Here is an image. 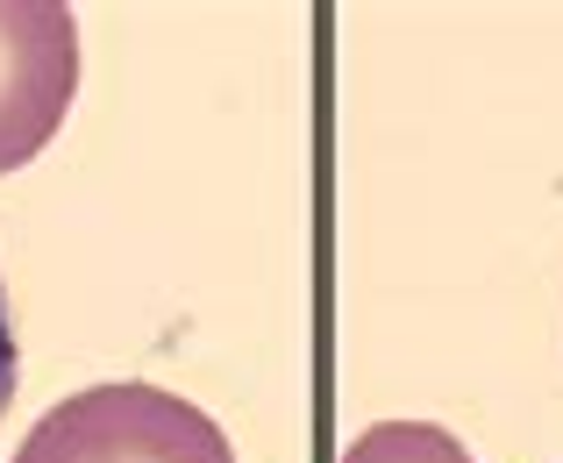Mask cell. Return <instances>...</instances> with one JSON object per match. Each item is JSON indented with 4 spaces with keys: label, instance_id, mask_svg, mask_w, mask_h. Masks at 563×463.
Masks as SVG:
<instances>
[{
    "label": "cell",
    "instance_id": "obj_1",
    "mask_svg": "<svg viewBox=\"0 0 563 463\" xmlns=\"http://www.w3.org/2000/svg\"><path fill=\"white\" fill-rule=\"evenodd\" d=\"M14 463H235L214 414L143 378L86 385L36 414Z\"/></svg>",
    "mask_w": 563,
    "mask_h": 463
},
{
    "label": "cell",
    "instance_id": "obj_3",
    "mask_svg": "<svg viewBox=\"0 0 563 463\" xmlns=\"http://www.w3.org/2000/svg\"><path fill=\"white\" fill-rule=\"evenodd\" d=\"M343 463H478L442 421H378L343 450Z\"/></svg>",
    "mask_w": 563,
    "mask_h": 463
},
{
    "label": "cell",
    "instance_id": "obj_2",
    "mask_svg": "<svg viewBox=\"0 0 563 463\" xmlns=\"http://www.w3.org/2000/svg\"><path fill=\"white\" fill-rule=\"evenodd\" d=\"M79 100V14L65 0H0V178L51 151Z\"/></svg>",
    "mask_w": 563,
    "mask_h": 463
},
{
    "label": "cell",
    "instance_id": "obj_4",
    "mask_svg": "<svg viewBox=\"0 0 563 463\" xmlns=\"http://www.w3.org/2000/svg\"><path fill=\"white\" fill-rule=\"evenodd\" d=\"M14 385H22V350H14V307H8V278H0V414L14 407Z\"/></svg>",
    "mask_w": 563,
    "mask_h": 463
}]
</instances>
